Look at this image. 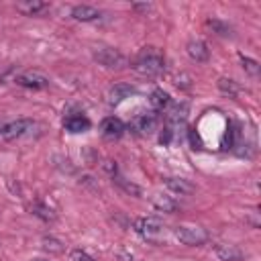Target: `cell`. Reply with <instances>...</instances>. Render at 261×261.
Returning <instances> with one entry per match:
<instances>
[{"mask_svg":"<svg viewBox=\"0 0 261 261\" xmlns=\"http://www.w3.org/2000/svg\"><path fill=\"white\" fill-rule=\"evenodd\" d=\"M163 184H165V188H167L169 192L179 194V196H188V194H192V192L196 190L194 184H190L186 177H165Z\"/></svg>","mask_w":261,"mask_h":261,"instance_id":"cell-12","label":"cell"},{"mask_svg":"<svg viewBox=\"0 0 261 261\" xmlns=\"http://www.w3.org/2000/svg\"><path fill=\"white\" fill-rule=\"evenodd\" d=\"M214 253L220 261H241L243 259V251L234 245H216L214 247Z\"/></svg>","mask_w":261,"mask_h":261,"instance_id":"cell-15","label":"cell"},{"mask_svg":"<svg viewBox=\"0 0 261 261\" xmlns=\"http://www.w3.org/2000/svg\"><path fill=\"white\" fill-rule=\"evenodd\" d=\"M135 94V88L130 84H114L110 90H108V96H106V102L110 106H116L120 102H124L126 98H130Z\"/></svg>","mask_w":261,"mask_h":261,"instance_id":"cell-9","label":"cell"},{"mask_svg":"<svg viewBox=\"0 0 261 261\" xmlns=\"http://www.w3.org/2000/svg\"><path fill=\"white\" fill-rule=\"evenodd\" d=\"M35 128V122L31 118H16V120H4L2 128H0V139L4 141H14L20 137L31 135V130Z\"/></svg>","mask_w":261,"mask_h":261,"instance_id":"cell-4","label":"cell"},{"mask_svg":"<svg viewBox=\"0 0 261 261\" xmlns=\"http://www.w3.org/2000/svg\"><path fill=\"white\" fill-rule=\"evenodd\" d=\"M186 51H188L190 59L196 61V63H206L208 57H210L208 45H206L204 41H200V39H192V41L186 45Z\"/></svg>","mask_w":261,"mask_h":261,"instance_id":"cell-10","label":"cell"},{"mask_svg":"<svg viewBox=\"0 0 261 261\" xmlns=\"http://www.w3.org/2000/svg\"><path fill=\"white\" fill-rule=\"evenodd\" d=\"M14 82H16V86L29 88V90H45L51 84V80L39 71H22L14 77Z\"/></svg>","mask_w":261,"mask_h":261,"instance_id":"cell-7","label":"cell"},{"mask_svg":"<svg viewBox=\"0 0 261 261\" xmlns=\"http://www.w3.org/2000/svg\"><path fill=\"white\" fill-rule=\"evenodd\" d=\"M188 135H190V141H192V145H194V149H200L202 147V141H200V137H198V133L196 130H188Z\"/></svg>","mask_w":261,"mask_h":261,"instance_id":"cell-26","label":"cell"},{"mask_svg":"<svg viewBox=\"0 0 261 261\" xmlns=\"http://www.w3.org/2000/svg\"><path fill=\"white\" fill-rule=\"evenodd\" d=\"M100 10L94 8V6H88V4H77L71 8V18L73 20H80V22H94L100 18Z\"/></svg>","mask_w":261,"mask_h":261,"instance_id":"cell-11","label":"cell"},{"mask_svg":"<svg viewBox=\"0 0 261 261\" xmlns=\"http://www.w3.org/2000/svg\"><path fill=\"white\" fill-rule=\"evenodd\" d=\"M124 130H126L124 122L120 118H116V116H106L100 122V135L106 141H118L124 135Z\"/></svg>","mask_w":261,"mask_h":261,"instance_id":"cell-8","label":"cell"},{"mask_svg":"<svg viewBox=\"0 0 261 261\" xmlns=\"http://www.w3.org/2000/svg\"><path fill=\"white\" fill-rule=\"evenodd\" d=\"M69 261H94L86 251H82V249H73L71 253H69Z\"/></svg>","mask_w":261,"mask_h":261,"instance_id":"cell-25","label":"cell"},{"mask_svg":"<svg viewBox=\"0 0 261 261\" xmlns=\"http://www.w3.org/2000/svg\"><path fill=\"white\" fill-rule=\"evenodd\" d=\"M31 212H33L37 218L45 220V222H53V220H55V212H53L49 206H45L43 202H35V204H31Z\"/></svg>","mask_w":261,"mask_h":261,"instance_id":"cell-18","label":"cell"},{"mask_svg":"<svg viewBox=\"0 0 261 261\" xmlns=\"http://www.w3.org/2000/svg\"><path fill=\"white\" fill-rule=\"evenodd\" d=\"M63 128L67 133H86L90 128V120L84 114H71L63 120Z\"/></svg>","mask_w":261,"mask_h":261,"instance_id":"cell-14","label":"cell"},{"mask_svg":"<svg viewBox=\"0 0 261 261\" xmlns=\"http://www.w3.org/2000/svg\"><path fill=\"white\" fill-rule=\"evenodd\" d=\"M151 204L159 210V212H173L175 210V202L171 196H165V194H155L151 198Z\"/></svg>","mask_w":261,"mask_h":261,"instance_id":"cell-17","label":"cell"},{"mask_svg":"<svg viewBox=\"0 0 261 261\" xmlns=\"http://www.w3.org/2000/svg\"><path fill=\"white\" fill-rule=\"evenodd\" d=\"M49 4L47 2H39V0H24V2H16V10L24 16H37L39 12L47 10Z\"/></svg>","mask_w":261,"mask_h":261,"instance_id":"cell-16","label":"cell"},{"mask_svg":"<svg viewBox=\"0 0 261 261\" xmlns=\"http://www.w3.org/2000/svg\"><path fill=\"white\" fill-rule=\"evenodd\" d=\"M155 126H157V112H153V110L135 114V118L128 124V128L137 135H151L155 130Z\"/></svg>","mask_w":261,"mask_h":261,"instance_id":"cell-6","label":"cell"},{"mask_svg":"<svg viewBox=\"0 0 261 261\" xmlns=\"http://www.w3.org/2000/svg\"><path fill=\"white\" fill-rule=\"evenodd\" d=\"M175 126H171V124H167L165 122V126H163V130H161V135H159V143L161 145H169L171 141H173V135H175V130H173Z\"/></svg>","mask_w":261,"mask_h":261,"instance_id":"cell-24","label":"cell"},{"mask_svg":"<svg viewBox=\"0 0 261 261\" xmlns=\"http://www.w3.org/2000/svg\"><path fill=\"white\" fill-rule=\"evenodd\" d=\"M33 261H45V259H33Z\"/></svg>","mask_w":261,"mask_h":261,"instance_id":"cell-28","label":"cell"},{"mask_svg":"<svg viewBox=\"0 0 261 261\" xmlns=\"http://www.w3.org/2000/svg\"><path fill=\"white\" fill-rule=\"evenodd\" d=\"M133 71L141 77H157L165 71V57L157 47H143L133 61Z\"/></svg>","mask_w":261,"mask_h":261,"instance_id":"cell-1","label":"cell"},{"mask_svg":"<svg viewBox=\"0 0 261 261\" xmlns=\"http://www.w3.org/2000/svg\"><path fill=\"white\" fill-rule=\"evenodd\" d=\"M133 228L135 232L147 241V243H153V245H161L165 243L167 239V228L165 224L159 220V218H153V216H141L133 222Z\"/></svg>","mask_w":261,"mask_h":261,"instance_id":"cell-2","label":"cell"},{"mask_svg":"<svg viewBox=\"0 0 261 261\" xmlns=\"http://www.w3.org/2000/svg\"><path fill=\"white\" fill-rule=\"evenodd\" d=\"M41 243H43L41 247L45 251H49V253H63V243L57 241V239H53V237H43Z\"/></svg>","mask_w":261,"mask_h":261,"instance_id":"cell-22","label":"cell"},{"mask_svg":"<svg viewBox=\"0 0 261 261\" xmlns=\"http://www.w3.org/2000/svg\"><path fill=\"white\" fill-rule=\"evenodd\" d=\"M241 65H243V69H245V71H247L251 77H257V75H259V63H257L255 59L241 55Z\"/></svg>","mask_w":261,"mask_h":261,"instance_id":"cell-23","label":"cell"},{"mask_svg":"<svg viewBox=\"0 0 261 261\" xmlns=\"http://www.w3.org/2000/svg\"><path fill=\"white\" fill-rule=\"evenodd\" d=\"M173 237L181 245H188V247H200L208 241V232L200 226H175Z\"/></svg>","mask_w":261,"mask_h":261,"instance_id":"cell-5","label":"cell"},{"mask_svg":"<svg viewBox=\"0 0 261 261\" xmlns=\"http://www.w3.org/2000/svg\"><path fill=\"white\" fill-rule=\"evenodd\" d=\"M218 88L222 94H226L228 98H237L239 92H241V86L234 82V80H226V77H220L218 80Z\"/></svg>","mask_w":261,"mask_h":261,"instance_id":"cell-20","label":"cell"},{"mask_svg":"<svg viewBox=\"0 0 261 261\" xmlns=\"http://www.w3.org/2000/svg\"><path fill=\"white\" fill-rule=\"evenodd\" d=\"M206 24H208V29H212V33H216V35H220V37H228V35H230V27H228L226 22L218 20V18H208Z\"/></svg>","mask_w":261,"mask_h":261,"instance_id":"cell-21","label":"cell"},{"mask_svg":"<svg viewBox=\"0 0 261 261\" xmlns=\"http://www.w3.org/2000/svg\"><path fill=\"white\" fill-rule=\"evenodd\" d=\"M92 57H94L102 67H106V69H122V67L128 63L126 57H124L118 49L108 47V45H98V47H94Z\"/></svg>","mask_w":261,"mask_h":261,"instance_id":"cell-3","label":"cell"},{"mask_svg":"<svg viewBox=\"0 0 261 261\" xmlns=\"http://www.w3.org/2000/svg\"><path fill=\"white\" fill-rule=\"evenodd\" d=\"M149 102H151V106H153V112H165V110L173 104V102H171V96H169L165 90H161V88H157V90L151 92Z\"/></svg>","mask_w":261,"mask_h":261,"instance_id":"cell-13","label":"cell"},{"mask_svg":"<svg viewBox=\"0 0 261 261\" xmlns=\"http://www.w3.org/2000/svg\"><path fill=\"white\" fill-rule=\"evenodd\" d=\"M133 8H135V10H149L151 6H149V4H133Z\"/></svg>","mask_w":261,"mask_h":261,"instance_id":"cell-27","label":"cell"},{"mask_svg":"<svg viewBox=\"0 0 261 261\" xmlns=\"http://www.w3.org/2000/svg\"><path fill=\"white\" fill-rule=\"evenodd\" d=\"M112 184H116L120 190H124L126 194H130V196H141V188L137 186V184H133V181H128V179H124L122 175H112Z\"/></svg>","mask_w":261,"mask_h":261,"instance_id":"cell-19","label":"cell"}]
</instances>
